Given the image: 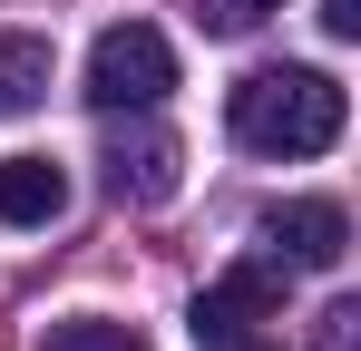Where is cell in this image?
<instances>
[{"mask_svg": "<svg viewBox=\"0 0 361 351\" xmlns=\"http://www.w3.org/2000/svg\"><path fill=\"white\" fill-rule=\"evenodd\" d=\"M342 117H352V98L332 68H254L225 98V127L254 156H322V147H342Z\"/></svg>", "mask_w": 361, "mask_h": 351, "instance_id": "1", "label": "cell"}, {"mask_svg": "<svg viewBox=\"0 0 361 351\" xmlns=\"http://www.w3.org/2000/svg\"><path fill=\"white\" fill-rule=\"evenodd\" d=\"M176 88V49H166V30L157 20H118V30H98V49H88V108H108V117H137V108H157Z\"/></svg>", "mask_w": 361, "mask_h": 351, "instance_id": "2", "label": "cell"}, {"mask_svg": "<svg viewBox=\"0 0 361 351\" xmlns=\"http://www.w3.org/2000/svg\"><path fill=\"white\" fill-rule=\"evenodd\" d=\"M264 322H283V264H225L195 292V342H235Z\"/></svg>", "mask_w": 361, "mask_h": 351, "instance_id": "3", "label": "cell"}, {"mask_svg": "<svg viewBox=\"0 0 361 351\" xmlns=\"http://www.w3.org/2000/svg\"><path fill=\"white\" fill-rule=\"evenodd\" d=\"M264 244H274L293 273H342V254H352V215H342L332 195H283V205H264Z\"/></svg>", "mask_w": 361, "mask_h": 351, "instance_id": "4", "label": "cell"}, {"mask_svg": "<svg viewBox=\"0 0 361 351\" xmlns=\"http://www.w3.org/2000/svg\"><path fill=\"white\" fill-rule=\"evenodd\" d=\"M98 166H108V195H118V205H166L185 185V147L166 127H108Z\"/></svg>", "mask_w": 361, "mask_h": 351, "instance_id": "5", "label": "cell"}, {"mask_svg": "<svg viewBox=\"0 0 361 351\" xmlns=\"http://www.w3.org/2000/svg\"><path fill=\"white\" fill-rule=\"evenodd\" d=\"M68 215V166L59 156H0V225L39 234Z\"/></svg>", "mask_w": 361, "mask_h": 351, "instance_id": "6", "label": "cell"}, {"mask_svg": "<svg viewBox=\"0 0 361 351\" xmlns=\"http://www.w3.org/2000/svg\"><path fill=\"white\" fill-rule=\"evenodd\" d=\"M49 98V39H0V117Z\"/></svg>", "mask_w": 361, "mask_h": 351, "instance_id": "7", "label": "cell"}, {"mask_svg": "<svg viewBox=\"0 0 361 351\" xmlns=\"http://www.w3.org/2000/svg\"><path fill=\"white\" fill-rule=\"evenodd\" d=\"M39 351H147L137 322H108V312H78V322H49Z\"/></svg>", "mask_w": 361, "mask_h": 351, "instance_id": "8", "label": "cell"}, {"mask_svg": "<svg viewBox=\"0 0 361 351\" xmlns=\"http://www.w3.org/2000/svg\"><path fill=\"white\" fill-rule=\"evenodd\" d=\"M274 10H283V0H195V20H205L215 39H244V30H264Z\"/></svg>", "mask_w": 361, "mask_h": 351, "instance_id": "9", "label": "cell"}, {"mask_svg": "<svg viewBox=\"0 0 361 351\" xmlns=\"http://www.w3.org/2000/svg\"><path fill=\"white\" fill-rule=\"evenodd\" d=\"M322 30L332 39H361V0H322Z\"/></svg>", "mask_w": 361, "mask_h": 351, "instance_id": "10", "label": "cell"}, {"mask_svg": "<svg viewBox=\"0 0 361 351\" xmlns=\"http://www.w3.org/2000/svg\"><path fill=\"white\" fill-rule=\"evenodd\" d=\"M205 351H283L274 332H235V342H205Z\"/></svg>", "mask_w": 361, "mask_h": 351, "instance_id": "11", "label": "cell"}]
</instances>
